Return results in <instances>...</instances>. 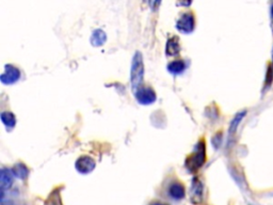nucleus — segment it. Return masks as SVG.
Listing matches in <instances>:
<instances>
[{
  "instance_id": "nucleus-1",
  "label": "nucleus",
  "mask_w": 273,
  "mask_h": 205,
  "mask_svg": "<svg viewBox=\"0 0 273 205\" xmlns=\"http://www.w3.org/2000/svg\"><path fill=\"white\" fill-rule=\"evenodd\" d=\"M206 148H205V142L203 140H200L198 144V146L194 148V152L191 153L190 156L186 160V168L189 170V172H196L200 167L206 160Z\"/></svg>"
},
{
  "instance_id": "nucleus-2",
  "label": "nucleus",
  "mask_w": 273,
  "mask_h": 205,
  "mask_svg": "<svg viewBox=\"0 0 273 205\" xmlns=\"http://www.w3.org/2000/svg\"><path fill=\"white\" fill-rule=\"evenodd\" d=\"M144 77V64L143 58L140 52H136L134 56L132 63V70H130V80L132 88L139 89L140 84L143 82Z\"/></svg>"
},
{
  "instance_id": "nucleus-3",
  "label": "nucleus",
  "mask_w": 273,
  "mask_h": 205,
  "mask_svg": "<svg viewBox=\"0 0 273 205\" xmlns=\"http://www.w3.org/2000/svg\"><path fill=\"white\" fill-rule=\"evenodd\" d=\"M194 25H196L194 15L191 12H186L180 15V18L178 20V24H176V28H178L182 34H190L194 31Z\"/></svg>"
},
{
  "instance_id": "nucleus-4",
  "label": "nucleus",
  "mask_w": 273,
  "mask_h": 205,
  "mask_svg": "<svg viewBox=\"0 0 273 205\" xmlns=\"http://www.w3.org/2000/svg\"><path fill=\"white\" fill-rule=\"evenodd\" d=\"M136 98L140 104L148 105L156 100V94L155 91L150 86H140L136 91Z\"/></svg>"
},
{
  "instance_id": "nucleus-5",
  "label": "nucleus",
  "mask_w": 273,
  "mask_h": 205,
  "mask_svg": "<svg viewBox=\"0 0 273 205\" xmlns=\"http://www.w3.org/2000/svg\"><path fill=\"white\" fill-rule=\"evenodd\" d=\"M20 77V70L12 66V64H6L4 66V72L0 76V80L6 84H11L15 82H18Z\"/></svg>"
},
{
  "instance_id": "nucleus-6",
  "label": "nucleus",
  "mask_w": 273,
  "mask_h": 205,
  "mask_svg": "<svg viewBox=\"0 0 273 205\" xmlns=\"http://www.w3.org/2000/svg\"><path fill=\"white\" fill-rule=\"evenodd\" d=\"M75 167L80 173H90L95 168V160L88 155L80 156L76 162Z\"/></svg>"
},
{
  "instance_id": "nucleus-7",
  "label": "nucleus",
  "mask_w": 273,
  "mask_h": 205,
  "mask_svg": "<svg viewBox=\"0 0 273 205\" xmlns=\"http://www.w3.org/2000/svg\"><path fill=\"white\" fill-rule=\"evenodd\" d=\"M203 199V185L198 178H194L191 186V201L194 204L200 203Z\"/></svg>"
},
{
  "instance_id": "nucleus-8",
  "label": "nucleus",
  "mask_w": 273,
  "mask_h": 205,
  "mask_svg": "<svg viewBox=\"0 0 273 205\" xmlns=\"http://www.w3.org/2000/svg\"><path fill=\"white\" fill-rule=\"evenodd\" d=\"M0 183H2V192H4L13 184V173L8 169H2L0 173Z\"/></svg>"
},
{
  "instance_id": "nucleus-9",
  "label": "nucleus",
  "mask_w": 273,
  "mask_h": 205,
  "mask_svg": "<svg viewBox=\"0 0 273 205\" xmlns=\"http://www.w3.org/2000/svg\"><path fill=\"white\" fill-rule=\"evenodd\" d=\"M168 194L174 200H182L184 194H186V192H184V187L182 184L175 182L168 188Z\"/></svg>"
},
{
  "instance_id": "nucleus-10",
  "label": "nucleus",
  "mask_w": 273,
  "mask_h": 205,
  "mask_svg": "<svg viewBox=\"0 0 273 205\" xmlns=\"http://www.w3.org/2000/svg\"><path fill=\"white\" fill-rule=\"evenodd\" d=\"M180 40L178 36H172L171 38H168L166 47V52L168 56H176V54H180Z\"/></svg>"
},
{
  "instance_id": "nucleus-11",
  "label": "nucleus",
  "mask_w": 273,
  "mask_h": 205,
  "mask_svg": "<svg viewBox=\"0 0 273 205\" xmlns=\"http://www.w3.org/2000/svg\"><path fill=\"white\" fill-rule=\"evenodd\" d=\"M186 68V63L182 60H174L168 64V70L174 75H178L182 73Z\"/></svg>"
},
{
  "instance_id": "nucleus-12",
  "label": "nucleus",
  "mask_w": 273,
  "mask_h": 205,
  "mask_svg": "<svg viewBox=\"0 0 273 205\" xmlns=\"http://www.w3.org/2000/svg\"><path fill=\"white\" fill-rule=\"evenodd\" d=\"M107 40V36L105 34V31H102V29H96L92 36H91V42L95 46H100Z\"/></svg>"
},
{
  "instance_id": "nucleus-13",
  "label": "nucleus",
  "mask_w": 273,
  "mask_h": 205,
  "mask_svg": "<svg viewBox=\"0 0 273 205\" xmlns=\"http://www.w3.org/2000/svg\"><path fill=\"white\" fill-rule=\"evenodd\" d=\"M246 110H242V112H238V114L234 116V119L232 120V122H230V130H228V132H230V135H234V134L236 132L239 124L242 123V121L244 120V118L246 116Z\"/></svg>"
},
{
  "instance_id": "nucleus-14",
  "label": "nucleus",
  "mask_w": 273,
  "mask_h": 205,
  "mask_svg": "<svg viewBox=\"0 0 273 205\" xmlns=\"http://www.w3.org/2000/svg\"><path fill=\"white\" fill-rule=\"evenodd\" d=\"M2 123L6 126L8 128H13L16 124V118L15 116L10 112H4L0 114Z\"/></svg>"
},
{
  "instance_id": "nucleus-15",
  "label": "nucleus",
  "mask_w": 273,
  "mask_h": 205,
  "mask_svg": "<svg viewBox=\"0 0 273 205\" xmlns=\"http://www.w3.org/2000/svg\"><path fill=\"white\" fill-rule=\"evenodd\" d=\"M12 173H13V176H15L16 178L24 180L28 176V168L24 164L20 162V164L14 166L13 169H12Z\"/></svg>"
},
{
  "instance_id": "nucleus-16",
  "label": "nucleus",
  "mask_w": 273,
  "mask_h": 205,
  "mask_svg": "<svg viewBox=\"0 0 273 205\" xmlns=\"http://www.w3.org/2000/svg\"><path fill=\"white\" fill-rule=\"evenodd\" d=\"M46 205H62V201L59 194V189H56V190L48 198Z\"/></svg>"
},
{
  "instance_id": "nucleus-17",
  "label": "nucleus",
  "mask_w": 273,
  "mask_h": 205,
  "mask_svg": "<svg viewBox=\"0 0 273 205\" xmlns=\"http://www.w3.org/2000/svg\"><path fill=\"white\" fill-rule=\"evenodd\" d=\"M150 205H168V204L162 203V202H159V201H155V202H152V203H150Z\"/></svg>"
},
{
  "instance_id": "nucleus-18",
  "label": "nucleus",
  "mask_w": 273,
  "mask_h": 205,
  "mask_svg": "<svg viewBox=\"0 0 273 205\" xmlns=\"http://www.w3.org/2000/svg\"><path fill=\"white\" fill-rule=\"evenodd\" d=\"M271 16H272V18H273V4H272V6H271Z\"/></svg>"
},
{
  "instance_id": "nucleus-19",
  "label": "nucleus",
  "mask_w": 273,
  "mask_h": 205,
  "mask_svg": "<svg viewBox=\"0 0 273 205\" xmlns=\"http://www.w3.org/2000/svg\"><path fill=\"white\" fill-rule=\"evenodd\" d=\"M272 70H273V52H272Z\"/></svg>"
}]
</instances>
